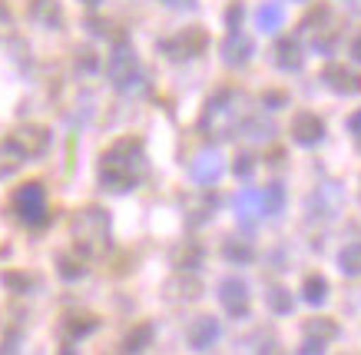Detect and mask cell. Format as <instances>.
Listing matches in <instances>:
<instances>
[{"instance_id":"obj_1","label":"cell","mask_w":361,"mask_h":355,"mask_svg":"<svg viewBox=\"0 0 361 355\" xmlns=\"http://www.w3.org/2000/svg\"><path fill=\"white\" fill-rule=\"evenodd\" d=\"M142 176V146L136 140H123L103 160V183L113 189H130Z\"/></svg>"},{"instance_id":"obj_2","label":"cell","mask_w":361,"mask_h":355,"mask_svg":"<svg viewBox=\"0 0 361 355\" xmlns=\"http://www.w3.org/2000/svg\"><path fill=\"white\" fill-rule=\"evenodd\" d=\"M235 93L232 90H219L216 97H209L206 110H202V120H199V130L209 136H216V140H226V133L232 130V123H235Z\"/></svg>"},{"instance_id":"obj_3","label":"cell","mask_w":361,"mask_h":355,"mask_svg":"<svg viewBox=\"0 0 361 355\" xmlns=\"http://www.w3.org/2000/svg\"><path fill=\"white\" fill-rule=\"evenodd\" d=\"M110 77H113V83H116V90H126V93L140 90L142 70H140V60H136V54H133L130 47H120V50L113 54V60H110Z\"/></svg>"},{"instance_id":"obj_4","label":"cell","mask_w":361,"mask_h":355,"mask_svg":"<svg viewBox=\"0 0 361 355\" xmlns=\"http://www.w3.org/2000/svg\"><path fill=\"white\" fill-rule=\"evenodd\" d=\"M209 37L202 27H189V30H183V34H176L169 44H163L169 54H173V60H192V56H199L202 50H206Z\"/></svg>"},{"instance_id":"obj_5","label":"cell","mask_w":361,"mask_h":355,"mask_svg":"<svg viewBox=\"0 0 361 355\" xmlns=\"http://www.w3.org/2000/svg\"><path fill=\"white\" fill-rule=\"evenodd\" d=\"M17 212H20L27 222H40L47 212V196H44V186L40 183H27V186L17 193Z\"/></svg>"},{"instance_id":"obj_6","label":"cell","mask_w":361,"mask_h":355,"mask_svg":"<svg viewBox=\"0 0 361 355\" xmlns=\"http://www.w3.org/2000/svg\"><path fill=\"white\" fill-rule=\"evenodd\" d=\"M255 54V44H252L249 34H242V30H229L226 37V44H222V60L229 64V67H245Z\"/></svg>"},{"instance_id":"obj_7","label":"cell","mask_w":361,"mask_h":355,"mask_svg":"<svg viewBox=\"0 0 361 355\" xmlns=\"http://www.w3.org/2000/svg\"><path fill=\"white\" fill-rule=\"evenodd\" d=\"M222 173H226V163H222V156L216 150H206V153H199L192 160V179L202 183V186H212Z\"/></svg>"},{"instance_id":"obj_8","label":"cell","mask_w":361,"mask_h":355,"mask_svg":"<svg viewBox=\"0 0 361 355\" xmlns=\"http://www.w3.org/2000/svg\"><path fill=\"white\" fill-rule=\"evenodd\" d=\"M222 306L229 309V315H245L249 312V286L239 276H229L222 282Z\"/></svg>"},{"instance_id":"obj_9","label":"cell","mask_w":361,"mask_h":355,"mask_svg":"<svg viewBox=\"0 0 361 355\" xmlns=\"http://www.w3.org/2000/svg\"><path fill=\"white\" fill-rule=\"evenodd\" d=\"M292 136H295V143H302V146H315V143H322V136H325V123L318 120L315 113H298L295 120H292Z\"/></svg>"},{"instance_id":"obj_10","label":"cell","mask_w":361,"mask_h":355,"mask_svg":"<svg viewBox=\"0 0 361 355\" xmlns=\"http://www.w3.org/2000/svg\"><path fill=\"white\" fill-rule=\"evenodd\" d=\"M325 83H329L335 93H345V97H355V93H361V77L355 73V70L341 67V64H331V67L325 70Z\"/></svg>"},{"instance_id":"obj_11","label":"cell","mask_w":361,"mask_h":355,"mask_svg":"<svg viewBox=\"0 0 361 355\" xmlns=\"http://www.w3.org/2000/svg\"><path fill=\"white\" fill-rule=\"evenodd\" d=\"M11 150L17 156H37V153H44V150H47V133H44V130H37V126H23L20 133H13Z\"/></svg>"},{"instance_id":"obj_12","label":"cell","mask_w":361,"mask_h":355,"mask_svg":"<svg viewBox=\"0 0 361 355\" xmlns=\"http://www.w3.org/2000/svg\"><path fill=\"white\" fill-rule=\"evenodd\" d=\"M216 342H219V322L209 319V315L192 322V329H189V345H192L196 352H209Z\"/></svg>"},{"instance_id":"obj_13","label":"cell","mask_w":361,"mask_h":355,"mask_svg":"<svg viewBox=\"0 0 361 355\" xmlns=\"http://www.w3.org/2000/svg\"><path fill=\"white\" fill-rule=\"evenodd\" d=\"M275 67H282V70L302 67V44H298L295 37H282L275 44Z\"/></svg>"},{"instance_id":"obj_14","label":"cell","mask_w":361,"mask_h":355,"mask_svg":"<svg viewBox=\"0 0 361 355\" xmlns=\"http://www.w3.org/2000/svg\"><path fill=\"white\" fill-rule=\"evenodd\" d=\"M285 20V11L282 4H262V7H255V30H262V34H275Z\"/></svg>"},{"instance_id":"obj_15","label":"cell","mask_w":361,"mask_h":355,"mask_svg":"<svg viewBox=\"0 0 361 355\" xmlns=\"http://www.w3.org/2000/svg\"><path fill=\"white\" fill-rule=\"evenodd\" d=\"M235 212H239L242 222H252L255 216H265V210H262V189H259V193H255V189L239 193V196H235Z\"/></svg>"},{"instance_id":"obj_16","label":"cell","mask_w":361,"mask_h":355,"mask_svg":"<svg viewBox=\"0 0 361 355\" xmlns=\"http://www.w3.org/2000/svg\"><path fill=\"white\" fill-rule=\"evenodd\" d=\"M305 335H308V342L325 345V342H331V339L338 335V325H335L331 319H308Z\"/></svg>"},{"instance_id":"obj_17","label":"cell","mask_w":361,"mask_h":355,"mask_svg":"<svg viewBox=\"0 0 361 355\" xmlns=\"http://www.w3.org/2000/svg\"><path fill=\"white\" fill-rule=\"evenodd\" d=\"M338 266L345 276H361V243H348L338 253Z\"/></svg>"},{"instance_id":"obj_18","label":"cell","mask_w":361,"mask_h":355,"mask_svg":"<svg viewBox=\"0 0 361 355\" xmlns=\"http://www.w3.org/2000/svg\"><path fill=\"white\" fill-rule=\"evenodd\" d=\"M285 206V189L279 186V183H272V186H265L262 189V210L265 216H279Z\"/></svg>"},{"instance_id":"obj_19","label":"cell","mask_w":361,"mask_h":355,"mask_svg":"<svg viewBox=\"0 0 361 355\" xmlns=\"http://www.w3.org/2000/svg\"><path fill=\"white\" fill-rule=\"evenodd\" d=\"M302 292H305V302H312V306H322V302L329 299V282L322 276H308L305 286H302Z\"/></svg>"},{"instance_id":"obj_20","label":"cell","mask_w":361,"mask_h":355,"mask_svg":"<svg viewBox=\"0 0 361 355\" xmlns=\"http://www.w3.org/2000/svg\"><path fill=\"white\" fill-rule=\"evenodd\" d=\"M242 136H249V140H259V143H265V140L272 136V123L262 120V116H259V120L252 116V120L242 123Z\"/></svg>"},{"instance_id":"obj_21","label":"cell","mask_w":361,"mask_h":355,"mask_svg":"<svg viewBox=\"0 0 361 355\" xmlns=\"http://www.w3.org/2000/svg\"><path fill=\"white\" fill-rule=\"evenodd\" d=\"M33 17L54 27V23H60V4L56 0H37L33 4Z\"/></svg>"},{"instance_id":"obj_22","label":"cell","mask_w":361,"mask_h":355,"mask_svg":"<svg viewBox=\"0 0 361 355\" xmlns=\"http://www.w3.org/2000/svg\"><path fill=\"white\" fill-rule=\"evenodd\" d=\"M226 255H229L232 263H249V259H252V246L242 243V239H229V243H226Z\"/></svg>"},{"instance_id":"obj_23","label":"cell","mask_w":361,"mask_h":355,"mask_svg":"<svg viewBox=\"0 0 361 355\" xmlns=\"http://www.w3.org/2000/svg\"><path fill=\"white\" fill-rule=\"evenodd\" d=\"M269 306H272V312H282V315H288L295 302H292V296H288L285 289H272V292H269Z\"/></svg>"},{"instance_id":"obj_24","label":"cell","mask_w":361,"mask_h":355,"mask_svg":"<svg viewBox=\"0 0 361 355\" xmlns=\"http://www.w3.org/2000/svg\"><path fill=\"white\" fill-rule=\"evenodd\" d=\"M149 339H153V329H149V325H140V329L130 335V342H126V352H140V349L149 342Z\"/></svg>"},{"instance_id":"obj_25","label":"cell","mask_w":361,"mask_h":355,"mask_svg":"<svg viewBox=\"0 0 361 355\" xmlns=\"http://www.w3.org/2000/svg\"><path fill=\"white\" fill-rule=\"evenodd\" d=\"M239 20H242V7L235 4L232 11H226V23H229V30H239Z\"/></svg>"},{"instance_id":"obj_26","label":"cell","mask_w":361,"mask_h":355,"mask_svg":"<svg viewBox=\"0 0 361 355\" xmlns=\"http://www.w3.org/2000/svg\"><path fill=\"white\" fill-rule=\"evenodd\" d=\"M235 173H239V176H249V173H252V156L242 153L239 160H235Z\"/></svg>"},{"instance_id":"obj_27","label":"cell","mask_w":361,"mask_h":355,"mask_svg":"<svg viewBox=\"0 0 361 355\" xmlns=\"http://www.w3.org/2000/svg\"><path fill=\"white\" fill-rule=\"evenodd\" d=\"M348 130H351V133H355V136H361V110H358V113H355V116H351V120H348Z\"/></svg>"},{"instance_id":"obj_28","label":"cell","mask_w":361,"mask_h":355,"mask_svg":"<svg viewBox=\"0 0 361 355\" xmlns=\"http://www.w3.org/2000/svg\"><path fill=\"white\" fill-rule=\"evenodd\" d=\"M298 355H322V345H318V342H305Z\"/></svg>"},{"instance_id":"obj_29","label":"cell","mask_w":361,"mask_h":355,"mask_svg":"<svg viewBox=\"0 0 361 355\" xmlns=\"http://www.w3.org/2000/svg\"><path fill=\"white\" fill-rule=\"evenodd\" d=\"M351 56H355V60H358V64H361V37H358V40H355V44H351Z\"/></svg>"},{"instance_id":"obj_30","label":"cell","mask_w":361,"mask_h":355,"mask_svg":"<svg viewBox=\"0 0 361 355\" xmlns=\"http://www.w3.org/2000/svg\"><path fill=\"white\" fill-rule=\"evenodd\" d=\"M259 355H282V349H279V345H265Z\"/></svg>"}]
</instances>
